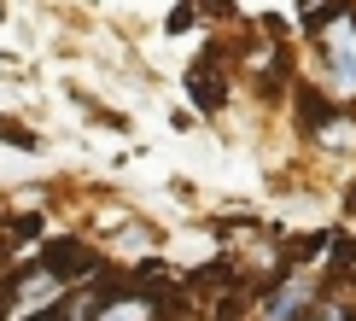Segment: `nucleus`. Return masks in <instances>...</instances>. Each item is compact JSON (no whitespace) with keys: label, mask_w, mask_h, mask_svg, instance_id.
<instances>
[{"label":"nucleus","mask_w":356,"mask_h":321,"mask_svg":"<svg viewBox=\"0 0 356 321\" xmlns=\"http://www.w3.org/2000/svg\"><path fill=\"white\" fill-rule=\"evenodd\" d=\"M0 140H12V146H24V152H29V146H35V135H29L24 123H12V117H0Z\"/></svg>","instance_id":"7"},{"label":"nucleus","mask_w":356,"mask_h":321,"mask_svg":"<svg viewBox=\"0 0 356 321\" xmlns=\"http://www.w3.org/2000/svg\"><path fill=\"white\" fill-rule=\"evenodd\" d=\"M82 263H88V252H82V245H58V252L47 257V274H70V269H82Z\"/></svg>","instance_id":"6"},{"label":"nucleus","mask_w":356,"mask_h":321,"mask_svg":"<svg viewBox=\"0 0 356 321\" xmlns=\"http://www.w3.org/2000/svg\"><path fill=\"white\" fill-rule=\"evenodd\" d=\"M327 35V76H333V94H356V12H316L309 18Z\"/></svg>","instance_id":"1"},{"label":"nucleus","mask_w":356,"mask_h":321,"mask_svg":"<svg viewBox=\"0 0 356 321\" xmlns=\"http://www.w3.org/2000/svg\"><path fill=\"white\" fill-rule=\"evenodd\" d=\"M316 135H321V146H327V152H350V146H356V123L339 111V117H327V123L316 129Z\"/></svg>","instance_id":"3"},{"label":"nucleus","mask_w":356,"mask_h":321,"mask_svg":"<svg viewBox=\"0 0 356 321\" xmlns=\"http://www.w3.org/2000/svg\"><path fill=\"white\" fill-rule=\"evenodd\" d=\"M187 94L199 99V111H222V82H216V76H211L204 65H199V70L187 76Z\"/></svg>","instance_id":"4"},{"label":"nucleus","mask_w":356,"mask_h":321,"mask_svg":"<svg viewBox=\"0 0 356 321\" xmlns=\"http://www.w3.org/2000/svg\"><path fill=\"white\" fill-rule=\"evenodd\" d=\"M35 321H58V315H35Z\"/></svg>","instance_id":"10"},{"label":"nucleus","mask_w":356,"mask_h":321,"mask_svg":"<svg viewBox=\"0 0 356 321\" xmlns=\"http://www.w3.org/2000/svg\"><path fill=\"white\" fill-rule=\"evenodd\" d=\"M309 298H316V286H309V281H286L269 304H263V321H298L309 310Z\"/></svg>","instance_id":"2"},{"label":"nucleus","mask_w":356,"mask_h":321,"mask_svg":"<svg viewBox=\"0 0 356 321\" xmlns=\"http://www.w3.org/2000/svg\"><path fill=\"white\" fill-rule=\"evenodd\" d=\"M94 321H152V310H146V298H117V304H106Z\"/></svg>","instance_id":"5"},{"label":"nucleus","mask_w":356,"mask_h":321,"mask_svg":"<svg viewBox=\"0 0 356 321\" xmlns=\"http://www.w3.org/2000/svg\"><path fill=\"white\" fill-rule=\"evenodd\" d=\"M350 211H356V187H350Z\"/></svg>","instance_id":"9"},{"label":"nucleus","mask_w":356,"mask_h":321,"mask_svg":"<svg viewBox=\"0 0 356 321\" xmlns=\"http://www.w3.org/2000/svg\"><path fill=\"white\" fill-rule=\"evenodd\" d=\"M309 321H350L345 310H327V315H309Z\"/></svg>","instance_id":"8"}]
</instances>
